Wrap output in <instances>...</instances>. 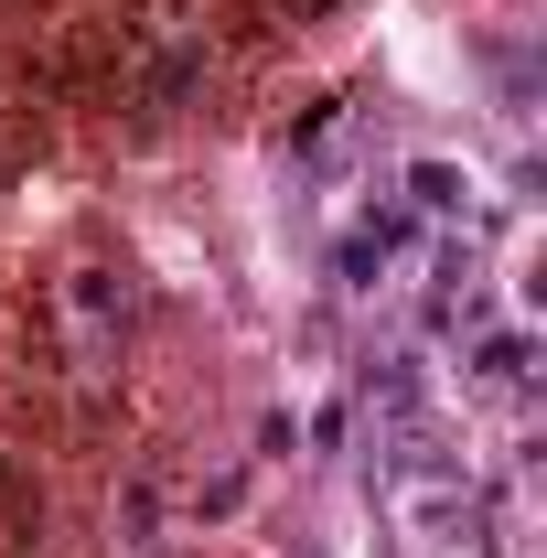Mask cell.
Instances as JSON below:
<instances>
[{
	"label": "cell",
	"instance_id": "cell-1",
	"mask_svg": "<svg viewBox=\"0 0 547 558\" xmlns=\"http://www.w3.org/2000/svg\"><path fill=\"white\" fill-rule=\"evenodd\" d=\"M409 247H418V215H409V205H376V215H354V226H343V247H333V290H354V301H365V290H376V279L398 269Z\"/></svg>",
	"mask_w": 547,
	"mask_h": 558
},
{
	"label": "cell",
	"instance_id": "cell-2",
	"mask_svg": "<svg viewBox=\"0 0 547 558\" xmlns=\"http://www.w3.org/2000/svg\"><path fill=\"white\" fill-rule=\"evenodd\" d=\"M462 376H473L483 398H526V387H537V333H526V323H505V333H483V344L462 354Z\"/></svg>",
	"mask_w": 547,
	"mask_h": 558
},
{
	"label": "cell",
	"instance_id": "cell-3",
	"mask_svg": "<svg viewBox=\"0 0 547 558\" xmlns=\"http://www.w3.org/2000/svg\"><path fill=\"white\" fill-rule=\"evenodd\" d=\"M65 312L86 323V344L108 354V333H130L139 290H130V269H75V279H65Z\"/></svg>",
	"mask_w": 547,
	"mask_h": 558
},
{
	"label": "cell",
	"instance_id": "cell-4",
	"mask_svg": "<svg viewBox=\"0 0 547 558\" xmlns=\"http://www.w3.org/2000/svg\"><path fill=\"white\" fill-rule=\"evenodd\" d=\"M398 205H409L418 226H451V215H473V172H462V161H409Z\"/></svg>",
	"mask_w": 547,
	"mask_h": 558
},
{
	"label": "cell",
	"instance_id": "cell-5",
	"mask_svg": "<svg viewBox=\"0 0 547 558\" xmlns=\"http://www.w3.org/2000/svg\"><path fill=\"white\" fill-rule=\"evenodd\" d=\"M301 558H323V548H301Z\"/></svg>",
	"mask_w": 547,
	"mask_h": 558
}]
</instances>
